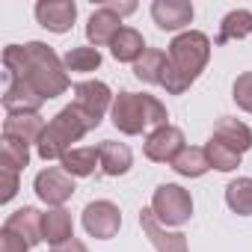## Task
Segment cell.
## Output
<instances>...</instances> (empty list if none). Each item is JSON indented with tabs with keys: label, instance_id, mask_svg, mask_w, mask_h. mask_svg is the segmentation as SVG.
Masks as SVG:
<instances>
[{
	"label": "cell",
	"instance_id": "cell-1",
	"mask_svg": "<svg viewBox=\"0 0 252 252\" xmlns=\"http://www.w3.org/2000/svg\"><path fill=\"white\" fill-rule=\"evenodd\" d=\"M3 68H6V80H21V83L33 86L45 101L60 98L71 86V77H68L63 60L45 42L6 45L3 48Z\"/></svg>",
	"mask_w": 252,
	"mask_h": 252
},
{
	"label": "cell",
	"instance_id": "cell-2",
	"mask_svg": "<svg viewBox=\"0 0 252 252\" xmlns=\"http://www.w3.org/2000/svg\"><path fill=\"white\" fill-rule=\"evenodd\" d=\"M211 48L214 45H211L208 33H202V30H184V33H178L169 42L166 71H163L160 86L169 95H184L199 80V74L205 71V65L211 60Z\"/></svg>",
	"mask_w": 252,
	"mask_h": 252
},
{
	"label": "cell",
	"instance_id": "cell-3",
	"mask_svg": "<svg viewBox=\"0 0 252 252\" xmlns=\"http://www.w3.org/2000/svg\"><path fill=\"white\" fill-rule=\"evenodd\" d=\"M110 122L113 128L125 137H137L149 128H163L169 125V113L166 107L149 95V92H131V89H122L113 98V110H110Z\"/></svg>",
	"mask_w": 252,
	"mask_h": 252
},
{
	"label": "cell",
	"instance_id": "cell-4",
	"mask_svg": "<svg viewBox=\"0 0 252 252\" xmlns=\"http://www.w3.org/2000/svg\"><path fill=\"white\" fill-rule=\"evenodd\" d=\"M89 134V125L83 122V116L68 104V107H63L51 122H48V128H45V134H42V140H39V146H36V155L48 163V160H63L71 149H74V143H80L83 137Z\"/></svg>",
	"mask_w": 252,
	"mask_h": 252
},
{
	"label": "cell",
	"instance_id": "cell-5",
	"mask_svg": "<svg viewBox=\"0 0 252 252\" xmlns=\"http://www.w3.org/2000/svg\"><path fill=\"white\" fill-rule=\"evenodd\" d=\"M113 89L104 80H80L74 83V101L71 107L83 116V122L89 125V131H95L104 122V116L113 110Z\"/></svg>",
	"mask_w": 252,
	"mask_h": 252
},
{
	"label": "cell",
	"instance_id": "cell-6",
	"mask_svg": "<svg viewBox=\"0 0 252 252\" xmlns=\"http://www.w3.org/2000/svg\"><path fill=\"white\" fill-rule=\"evenodd\" d=\"M149 208L166 228H178L193 217V196L181 184H158Z\"/></svg>",
	"mask_w": 252,
	"mask_h": 252
},
{
	"label": "cell",
	"instance_id": "cell-7",
	"mask_svg": "<svg viewBox=\"0 0 252 252\" xmlns=\"http://www.w3.org/2000/svg\"><path fill=\"white\" fill-rule=\"evenodd\" d=\"M83 228L95 240H110L122 228V211L110 199H95L83 208Z\"/></svg>",
	"mask_w": 252,
	"mask_h": 252
},
{
	"label": "cell",
	"instance_id": "cell-8",
	"mask_svg": "<svg viewBox=\"0 0 252 252\" xmlns=\"http://www.w3.org/2000/svg\"><path fill=\"white\" fill-rule=\"evenodd\" d=\"M33 190L36 196L48 205V208H63L71 196H74V178L63 169V166H48L33 178Z\"/></svg>",
	"mask_w": 252,
	"mask_h": 252
},
{
	"label": "cell",
	"instance_id": "cell-9",
	"mask_svg": "<svg viewBox=\"0 0 252 252\" xmlns=\"http://www.w3.org/2000/svg\"><path fill=\"white\" fill-rule=\"evenodd\" d=\"M184 146H187V143H184V131L178 128V125H163V128H155V131L146 137L143 152H146V158L155 160V163H172V160L181 155Z\"/></svg>",
	"mask_w": 252,
	"mask_h": 252
},
{
	"label": "cell",
	"instance_id": "cell-10",
	"mask_svg": "<svg viewBox=\"0 0 252 252\" xmlns=\"http://www.w3.org/2000/svg\"><path fill=\"white\" fill-rule=\"evenodd\" d=\"M140 225L146 231V237L152 240V246L158 252H190V243H187V234L184 231H172L166 228L152 208H143L140 211Z\"/></svg>",
	"mask_w": 252,
	"mask_h": 252
},
{
	"label": "cell",
	"instance_id": "cell-11",
	"mask_svg": "<svg viewBox=\"0 0 252 252\" xmlns=\"http://www.w3.org/2000/svg\"><path fill=\"white\" fill-rule=\"evenodd\" d=\"M33 12H36V21L45 30L63 36V33L71 30V24L77 18V3L74 0H39Z\"/></svg>",
	"mask_w": 252,
	"mask_h": 252
},
{
	"label": "cell",
	"instance_id": "cell-12",
	"mask_svg": "<svg viewBox=\"0 0 252 252\" xmlns=\"http://www.w3.org/2000/svg\"><path fill=\"white\" fill-rule=\"evenodd\" d=\"M193 15H196V9L187 0H155L152 3V21L169 33H175V30L184 33V27H190Z\"/></svg>",
	"mask_w": 252,
	"mask_h": 252
},
{
	"label": "cell",
	"instance_id": "cell-13",
	"mask_svg": "<svg viewBox=\"0 0 252 252\" xmlns=\"http://www.w3.org/2000/svg\"><path fill=\"white\" fill-rule=\"evenodd\" d=\"M125 24H122V15L119 12H113L107 3H101L92 15H89V21H86V39H89V45L92 48H110V42L116 39V33L122 30Z\"/></svg>",
	"mask_w": 252,
	"mask_h": 252
},
{
	"label": "cell",
	"instance_id": "cell-14",
	"mask_svg": "<svg viewBox=\"0 0 252 252\" xmlns=\"http://www.w3.org/2000/svg\"><path fill=\"white\" fill-rule=\"evenodd\" d=\"M42 217H45V214H42L39 208L24 205V208L12 211V214L6 217L3 228L12 231V234H18V237H24L30 246H39V243H45V234H42Z\"/></svg>",
	"mask_w": 252,
	"mask_h": 252
},
{
	"label": "cell",
	"instance_id": "cell-15",
	"mask_svg": "<svg viewBox=\"0 0 252 252\" xmlns=\"http://www.w3.org/2000/svg\"><path fill=\"white\" fill-rule=\"evenodd\" d=\"M42 104H45V98H42L33 86H27V83H21V80H9V83H6V92H3V110H6V116L39 113Z\"/></svg>",
	"mask_w": 252,
	"mask_h": 252
},
{
	"label": "cell",
	"instance_id": "cell-16",
	"mask_svg": "<svg viewBox=\"0 0 252 252\" xmlns=\"http://www.w3.org/2000/svg\"><path fill=\"white\" fill-rule=\"evenodd\" d=\"M98 155H101V172L110 178L131 172V166H134V152L125 143H116V140H104L98 146Z\"/></svg>",
	"mask_w": 252,
	"mask_h": 252
},
{
	"label": "cell",
	"instance_id": "cell-17",
	"mask_svg": "<svg viewBox=\"0 0 252 252\" xmlns=\"http://www.w3.org/2000/svg\"><path fill=\"white\" fill-rule=\"evenodd\" d=\"M45 119L39 113H21V116H6L3 122V134L6 137H18L27 146H39L42 134H45Z\"/></svg>",
	"mask_w": 252,
	"mask_h": 252
},
{
	"label": "cell",
	"instance_id": "cell-18",
	"mask_svg": "<svg viewBox=\"0 0 252 252\" xmlns=\"http://www.w3.org/2000/svg\"><path fill=\"white\" fill-rule=\"evenodd\" d=\"M146 51H149V48H146V39H143V33L134 30V27H122V30L116 33V39L110 42V54H113L116 63H131V65H134Z\"/></svg>",
	"mask_w": 252,
	"mask_h": 252
},
{
	"label": "cell",
	"instance_id": "cell-19",
	"mask_svg": "<svg viewBox=\"0 0 252 252\" xmlns=\"http://www.w3.org/2000/svg\"><path fill=\"white\" fill-rule=\"evenodd\" d=\"M42 234H45V243L57 246V243H65L74 237V220L65 208H48L45 217H42Z\"/></svg>",
	"mask_w": 252,
	"mask_h": 252
},
{
	"label": "cell",
	"instance_id": "cell-20",
	"mask_svg": "<svg viewBox=\"0 0 252 252\" xmlns=\"http://www.w3.org/2000/svg\"><path fill=\"white\" fill-rule=\"evenodd\" d=\"M214 137H220L222 143H228L231 149H237L240 155H246L252 149V128L243 125L240 119H228L222 116L217 125H214Z\"/></svg>",
	"mask_w": 252,
	"mask_h": 252
},
{
	"label": "cell",
	"instance_id": "cell-21",
	"mask_svg": "<svg viewBox=\"0 0 252 252\" xmlns=\"http://www.w3.org/2000/svg\"><path fill=\"white\" fill-rule=\"evenodd\" d=\"M63 169L71 175V178H89L95 175V169L101 166V155H98V146H80V149H71L63 160Z\"/></svg>",
	"mask_w": 252,
	"mask_h": 252
},
{
	"label": "cell",
	"instance_id": "cell-22",
	"mask_svg": "<svg viewBox=\"0 0 252 252\" xmlns=\"http://www.w3.org/2000/svg\"><path fill=\"white\" fill-rule=\"evenodd\" d=\"M181 178H202L211 169V160L205 155V146H184L181 155L169 163Z\"/></svg>",
	"mask_w": 252,
	"mask_h": 252
},
{
	"label": "cell",
	"instance_id": "cell-23",
	"mask_svg": "<svg viewBox=\"0 0 252 252\" xmlns=\"http://www.w3.org/2000/svg\"><path fill=\"white\" fill-rule=\"evenodd\" d=\"M163 71H166V54L158 51V48H149V51L134 63V77H137L140 83H149V86H160Z\"/></svg>",
	"mask_w": 252,
	"mask_h": 252
},
{
	"label": "cell",
	"instance_id": "cell-24",
	"mask_svg": "<svg viewBox=\"0 0 252 252\" xmlns=\"http://www.w3.org/2000/svg\"><path fill=\"white\" fill-rule=\"evenodd\" d=\"M252 36V12L249 9H231L222 24H220V36H217V45H225V42H240Z\"/></svg>",
	"mask_w": 252,
	"mask_h": 252
},
{
	"label": "cell",
	"instance_id": "cell-25",
	"mask_svg": "<svg viewBox=\"0 0 252 252\" xmlns=\"http://www.w3.org/2000/svg\"><path fill=\"white\" fill-rule=\"evenodd\" d=\"M205 155H208V160H211V169H217V172H231V169H237L240 160H243V155H240L237 149H231L228 143H222V140L214 137V134H211V140L205 143Z\"/></svg>",
	"mask_w": 252,
	"mask_h": 252
},
{
	"label": "cell",
	"instance_id": "cell-26",
	"mask_svg": "<svg viewBox=\"0 0 252 252\" xmlns=\"http://www.w3.org/2000/svg\"><path fill=\"white\" fill-rule=\"evenodd\" d=\"M225 205L237 217H252V178L240 175L225 187Z\"/></svg>",
	"mask_w": 252,
	"mask_h": 252
},
{
	"label": "cell",
	"instance_id": "cell-27",
	"mask_svg": "<svg viewBox=\"0 0 252 252\" xmlns=\"http://www.w3.org/2000/svg\"><path fill=\"white\" fill-rule=\"evenodd\" d=\"M0 163L6 169H15V172L27 169L30 166V146L24 140H18V137L3 134V140H0Z\"/></svg>",
	"mask_w": 252,
	"mask_h": 252
},
{
	"label": "cell",
	"instance_id": "cell-28",
	"mask_svg": "<svg viewBox=\"0 0 252 252\" xmlns=\"http://www.w3.org/2000/svg\"><path fill=\"white\" fill-rule=\"evenodd\" d=\"M63 65H65V71H80V74L95 71V68L101 65V51H98V48H92V45L68 48V54L63 57Z\"/></svg>",
	"mask_w": 252,
	"mask_h": 252
},
{
	"label": "cell",
	"instance_id": "cell-29",
	"mask_svg": "<svg viewBox=\"0 0 252 252\" xmlns=\"http://www.w3.org/2000/svg\"><path fill=\"white\" fill-rule=\"evenodd\" d=\"M231 98H234V104H237L243 113H252V71H243V74L234 80Z\"/></svg>",
	"mask_w": 252,
	"mask_h": 252
},
{
	"label": "cell",
	"instance_id": "cell-30",
	"mask_svg": "<svg viewBox=\"0 0 252 252\" xmlns=\"http://www.w3.org/2000/svg\"><path fill=\"white\" fill-rule=\"evenodd\" d=\"M33 246L24 240V237H18V234H12V231H0V252H30Z\"/></svg>",
	"mask_w": 252,
	"mask_h": 252
},
{
	"label": "cell",
	"instance_id": "cell-31",
	"mask_svg": "<svg viewBox=\"0 0 252 252\" xmlns=\"http://www.w3.org/2000/svg\"><path fill=\"white\" fill-rule=\"evenodd\" d=\"M0 175H3V193H0V202H12L21 181H18V172L15 169H6V166H0Z\"/></svg>",
	"mask_w": 252,
	"mask_h": 252
},
{
	"label": "cell",
	"instance_id": "cell-32",
	"mask_svg": "<svg viewBox=\"0 0 252 252\" xmlns=\"http://www.w3.org/2000/svg\"><path fill=\"white\" fill-rule=\"evenodd\" d=\"M51 252H89V246H86L83 240L71 237V240H65V243H57V246H51Z\"/></svg>",
	"mask_w": 252,
	"mask_h": 252
},
{
	"label": "cell",
	"instance_id": "cell-33",
	"mask_svg": "<svg viewBox=\"0 0 252 252\" xmlns=\"http://www.w3.org/2000/svg\"><path fill=\"white\" fill-rule=\"evenodd\" d=\"M107 6H110L113 12H119V15H131V12H137V3H116V0H107Z\"/></svg>",
	"mask_w": 252,
	"mask_h": 252
}]
</instances>
